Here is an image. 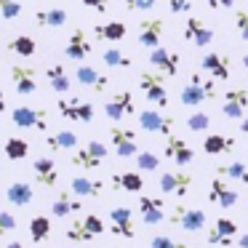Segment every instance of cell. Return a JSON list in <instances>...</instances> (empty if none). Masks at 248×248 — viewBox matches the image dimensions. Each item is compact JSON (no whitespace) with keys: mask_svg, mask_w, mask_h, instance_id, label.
Returning a JSON list of instances; mask_svg holds the SVG:
<instances>
[{"mask_svg":"<svg viewBox=\"0 0 248 248\" xmlns=\"http://www.w3.org/2000/svg\"><path fill=\"white\" fill-rule=\"evenodd\" d=\"M214 227L219 230V235H224V237H235L237 235V224L232 219H216Z\"/></svg>","mask_w":248,"mask_h":248,"instance_id":"ee69618b","label":"cell"},{"mask_svg":"<svg viewBox=\"0 0 248 248\" xmlns=\"http://www.w3.org/2000/svg\"><path fill=\"white\" fill-rule=\"evenodd\" d=\"M139 214H141V221L144 224H160L163 219H166V214H163V198H155V195H144V198H139Z\"/></svg>","mask_w":248,"mask_h":248,"instance_id":"603a6c76","label":"cell"},{"mask_svg":"<svg viewBox=\"0 0 248 248\" xmlns=\"http://www.w3.org/2000/svg\"><path fill=\"white\" fill-rule=\"evenodd\" d=\"M70 189L78 198H102L104 184L99 182V179H91V176H75L70 184Z\"/></svg>","mask_w":248,"mask_h":248,"instance_id":"4316f807","label":"cell"},{"mask_svg":"<svg viewBox=\"0 0 248 248\" xmlns=\"http://www.w3.org/2000/svg\"><path fill=\"white\" fill-rule=\"evenodd\" d=\"M214 80H205V78H200V72H195V75L189 78V83L182 88V93H179V102H182L184 107H200V104L208 102V99H216Z\"/></svg>","mask_w":248,"mask_h":248,"instance_id":"6da1fadb","label":"cell"},{"mask_svg":"<svg viewBox=\"0 0 248 248\" xmlns=\"http://www.w3.org/2000/svg\"><path fill=\"white\" fill-rule=\"evenodd\" d=\"M104 115H107L109 120H115V123H118L120 118H131V115H136L134 93L131 91H118L107 104H104Z\"/></svg>","mask_w":248,"mask_h":248,"instance_id":"52a82bcc","label":"cell"},{"mask_svg":"<svg viewBox=\"0 0 248 248\" xmlns=\"http://www.w3.org/2000/svg\"><path fill=\"white\" fill-rule=\"evenodd\" d=\"M235 27H237V35H240L243 40H248V8L235 11Z\"/></svg>","mask_w":248,"mask_h":248,"instance_id":"7bdbcfd3","label":"cell"},{"mask_svg":"<svg viewBox=\"0 0 248 248\" xmlns=\"http://www.w3.org/2000/svg\"><path fill=\"white\" fill-rule=\"evenodd\" d=\"M22 14V3L19 0H0V16L3 19H16Z\"/></svg>","mask_w":248,"mask_h":248,"instance_id":"60d3db41","label":"cell"},{"mask_svg":"<svg viewBox=\"0 0 248 248\" xmlns=\"http://www.w3.org/2000/svg\"><path fill=\"white\" fill-rule=\"evenodd\" d=\"M8 51H14L16 56H24V59H30V56L38 51V43H35L30 35H16L14 40H8Z\"/></svg>","mask_w":248,"mask_h":248,"instance_id":"d590c367","label":"cell"},{"mask_svg":"<svg viewBox=\"0 0 248 248\" xmlns=\"http://www.w3.org/2000/svg\"><path fill=\"white\" fill-rule=\"evenodd\" d=\"M248 109V91L246 88H230L221 96V112L230 120H243V112Z\"/></svg>","mask_w":248,"mask_h":248,"instance_id":"9c48e42d","label":"cell"},{"mask_svg":"<svg viewBox=\"0 0 248 248\" xmlns=\"http://www.w3.org/2000/svg\"><path fill=\"white\" fill-rule=\"evenodd\" d=\"M192 8V0H168V11L171 14H184Z\"/></svg>","mask_w":248,"mask_h":248,"instance_id":"7dc6e473","label":"cell"},{"mask_svg":"<svg viewBox=\"0 0 248 248\" xmlns=\"http://www.w3.org/2000/svg\"><path fill=\"white\" fill-rule=\"evenodd\" d=\"M155 6H157V0H125V8H128L131 14H136V11H152Z\"/></svg>","mask_w":248,"mask_h":248,"instance_id":"bcb514c9","label":"cell"},{"mask_svg":"<svg viewBox=\"0 0 248 248\" xmlns=\"http://www.w3.org/2000/svg\"><path fill=\"white\" fill-rule=\"evenodd\" d=\"M216 173H219V176H224V179H232V182L248 184V166H246V163H240V160L224 163V166L216 168Z\"/></svg>","mask_w":248,"mask_h":248,"instance_id":"836d02e7","label":"cell"},{"mask_svg":"<svg viewBox=\"0 0 248 248\" xmlns=\"http://www.w3.org/2000/svg\"><path fill=\"white\" fill-rule=\"evenodd\" d=\"M48 235H51V219L48 216H35V219H30V237H32L35 243H43Z\"/></svg>","mask_w":248,"mask_h":248,"instance_id":"8d00e7d4","label":"cell"},{"mask_svg":"<svg viewBox=\"0 0 248 248\" xmlns=\"http://www.w3.org/2000/svg\"><path fill=\"white\" fill-rule=\"evenodd\" d=\"M184 38L192 46H198V48H208V46L214 43V30L205 27L198 16H189L187 24H184Z\"/></svg>","mask_w":248,"mask_h":248,"instance_id":"ac0fdd59","label":"cell"},{"mask_svg":"<svg viewBox=\"0 0 248 248\" xmlns=\"http://www.w3.org/2000/svg\"><path fill=\"white\" fill-rule=\"evenodd\" d=\"M150 64L155 67V70H160L166 78H173L179 72L182 59H179V54L173 48H160V46H155V48H150Z\"/></svg>","mask_w":248,"mask_h":248,"instance_id":"4fadbf2b","label":"cell"},{"mask_svg":"<svg viewBox=\"0 0 248 248\" xmlns=\"http://www.w3.org/2000/svg\"><path fill=\"white\" fill-rule=\"evenodd\" d=\"M243 67H246V70H248V54L243 56Z\"/></svg>","mask_w":248,"mask_h":248,"instance_id":"9f6ffc18","label":"cell"},{"mask_svg":"<svg viewBox=\"0 0 248 248\" xmlns=\"http://www.w3.org/2000/svg\"><path fill=\"white\" fill-rule=\"evenodd\" d=\"M75 80L80 83L83 88H91L93 93H104L109 88V78L102 75L99 70H93V67H88V64H80L75 70Z\"/></svg>","mask_w":248,"mask_h":248,"instance_id":"d6986e66","label":"cell"},{"mask_svg":"<svg viewBox=\"0 0 248 248\" xmlns=\"http://www.w3.org/2000/svg\"><path fill=\"white\" fill-rule=\"evenodd\" d=\"M80 3L88 6V8H93V11H99V14L107 11V0H80Z\"/></svg>","mask_w":248,"mask_h":248,"instance_id":"681fc988","label":"cell"},{"mask_svg":"<svg viewBox=\"0 0 248 248\" xmlns=\"http://www.w3.org/2000/svg\"><path fill=\"white\" fill-rule=\"evenodd\" d=\"M160 192L163 195H176V198H187V192L192 189V176L189 173H182V171H166L160 173Z\"/></svg>","mask_w":248,"mask_h":248,"instance_id":"8fae6325","label":"cell"},{"mask_svg":"<svg viewBox=\"0 0 248 248\" xmlns=\"http://www.w3.org/2000/svg\"><path fill=\"white\" fill-rule=\"evenodd\" d=\"M205 155H227V152L235 150V139L227 134H208L203 141Z\"/></svg>","mask_w":248,"mask_h":248,"instance_id":"f1b7e54d","label":"cell"},{"mask_svg":"<svg viewBox=\"0 0 248 248\" xmlns=\"http://www.w3.org/2000/svg\"><path fill=\"white\" fill-rule=\"evenodd\" d=\"M237 0H208V6L211 8H232Z\"/></svg>","mask_w":248,"mask_h":248,"instance_id":"f907efd6","label":"cell"},{"mask_svg":"<svg viewBox=\"0 0 248 248\" xmlns=\"http://www.w3.org/2000/svg\"><path fill=\"white\" fill-rule=\"evenodd\" d=\"M240 134L248 139V118H243V120H240Z\"/></svg>","mask_w":248,"mask_h":248,"instance_id":"816d5d0a","label":"cell"},{"mask_svg":"<svg viewBox=\"0 0 248 248\" xmlns=\"http://www.w3.org/2000/svg\"><path fill=\"white\" fill-rule=\"evenodd\" d=\"M104 157H107V144L91 139L86 147L75 150V155H72V166H75V168H83V171H93V168L102 166Z\"/></svg>","mask_w":248,"mask_h":248,"instance_id":"3957f363","label":"cell"},{"mask_svg":"<svg viewBox=\"0 0 248 248\" xmlns=\"http://www.w3.org/2000/svg\"><path fill=\"white\" fill-rule=\"evenodd\" d=\"M80 211H83V203L78 200V195L72 192V189H62V192L54 198V203H51V214H54L56 219L80 214Z\"/></svg>","mask_w":248,"mask_h":248,"instance_id":"7402d4cb","label":"cell"},{"mask_svg":"<svg viewBox=\"0 0 248 248\" xmlns=\"http://www.w3.org/2000/svg\"><path fill=\"white\" fill-rule=\"evenodd\" d=\"M11 83H14V88H16V93H22V96H30V93L38 91V78H35L32 67L14 64L11 67Z\"/></svg>","mask_w":248,"mask_h":248,"instance_id":"ffe728a7","label":"cell"},{"mask_svg":"<svg viewBox=\"0 0 248 248\" xmlns=\"http://www.w3.org/2000/svg\"><path fill=\"white\" fill-rule=\"evenodd\" d=\"M171 224L182 227L184 232H198L205 227V214L200 208H187V205H176L171 214Z\"/></svg>","mask_w":248,"mask_h":248,"instance_id":"30bf717a","label":"cell"},{"mask_svg":"<svg viewBox=\"0 0 248 248\" xmlns=\"http://www.w3.org/2000/svg\"><path fill=\"white\" fill-rule=\"evenodd\" d=\"M102 232H104V221L91 214V216H83V219H72L64 230V237L72 243H88Z\"/></svg>","mask_w":248,"mask_h":248,"instance_id":"7a4b0ae2","label":"cell"},{"mask_svg":"<svg viewBox=\"0 0 248 248\" xmlns=\"http://www.w3.org/2000/svg\"><path fill=\"white\" fill-rule=\"evenodd\" d=\"M3 152H6L8 160H24V157L30 155V141L22 139V136H8Z\"/></svg>","mask_w":248,"mask_h":248,"instance_id":"e575fe53","label":"cell"},{"mask_svg":"<svg viewBox=\"0 0 248 248\" xmlns=\"http://www.w3.org/2000/svg\"><path fill=\"white\" fill-rule=\"evenodd\" d=\"M3 109H6V91L0 88V112H3Z\"/></svg>","mask_w":248,"mask_h":248,"instance_id":"f5cc1de1","label":"cell"},{"mask_svg":"<svg viewBox=\"0 0 248 248\" xmlns=\"http://www.w3.org/2000/svg\"><path fill=\"white\" fill-rule=\"evenodd\" d=\"M112 189H125V192H141L144 187V179L139 176L136 171H125V173H118V176L109 179Z\"/></svg>","mask_w":248,"mask_h":248,"instance_id":"d6a6232c","label":"cell"},{"mask_svg":"<svg viewBox=\"0 0 248 248\" xmlns=\"http://www.w3.org/2000/svg\"><path fill=\"white\" fill-rule=\"evenodd\" d=\"M11 120L16 128H38L46 131V120H48V112L40 107H16L11 112Z\"/></svg>","mask_w":248,"mask_h":248,"instance_id":"7c38bea8","label":"cell"},{"mask_svg":"<svg viewBox=\"0 0 248 248\" xmlns=\"http://www.w3.org/2000/svg\"><path fill=\"white\" fill-rule=\"evenodd\" d=\"M208 198H211V203L221 205V208H232V205L237 203V192H235V189H232L230 184L224 182V176H219V173H216V176L211 179Z\"/></svg>","mask_w":248,"mask_h":248,"instance_id":"44dd1931","label":"cell"},{"mask_svg":"<svg viewBox=\"0 0 248 248\" xmlns=\"http://www.w3.org/2000/svg\"><path fill=\"white\" fill-rule=\"evenodd\" d=\"M67 19H70V14H67L64 8H40V11L35 14V22H38V27H46V30H59V27H64Z\"/></svg>","mask_w":248,"mask_h":248,"instance_id":"484cf974","label":"cell"},{"mask_svg":"<svg viewBox=\"0 0 248 248\" xmlns=\"http://www.w3.org/2000/svg\"><path fill=\"white\" fill-rule=\"evenodd\" d=\"M128 27L123 22H107V24H96L93 27V38L96 40H104V43H118V40L125 38Z\"/></svg>","mask_w":248,"mask_h":248,"instance_id":"83f0119b","label":"cell"},{"mask_svg":"<svg viewBox=\"0 0 248 248\" xmlns=\"http://www.w3.org/2000/svg\"><path fill=\"white\" fill-rule=\"evenodd\" d=\"M109 219H112V232L115 237H123V240H131L136 235V227H134V214H131L128 205H118V208L109 211Z\"/></svg>","mask_w":248,"mask_h":248,"instance_id":"5bb4252c","label":"cell"},{"mask_svg":"<svg viewBox=\"0 0 248 248\" xmlns=\"http://www.w3.org/2000/svg\"><path fill=\"white\" fill-rule=\"evenodd\" d=\"M139 86H141V91H144L147 102L157 104L160 109L168 107V91H166V86H163V78L157 75V72H150V70L141 72V75H139Z\"/></svg>","mask_w":248,"mask_h":248,"instance_id":"8992f818","label":"cell"},{"mask_svg":"<svg viewBox=\"0 0 248 248\" xmlns=\"http://www.w3.org/2000/svg\"><path fill=\"white\" fill-rule=\"evenodd\" d=\"M208 243H211V246H230L232 237L219 235V230H216V227H211V230H208Z\"/></svg>","mask_w":248,"mask_h":248,"instance_id":"c3c4849f","label":"cell"},{"mask_svg":"<svg viewBox=\"0 0 248 248\" xmlns=\"http://www.w3.org/2000/svg\"><path fill=\"white\" fill-rule=\"evenodd\" d=\"M32 171H35V182H38L40 187H54L56 179H59V171H56L54 160H51L48 155L38 157V160L32 163Z\"/></svg>","mask_w":248,"mask_h":248,"instance_id":"d4e9b609","label":"cell"},{"mask_svg":"<svg viewBox=\"0 0 248 248\" xmlns=\"http://www.w3.org/2000/svg\"><path fill=\"white\" fill-rule=\"evenodd\" d=\"M163 155H168L173 163H179V166H187V163H192L195 152L179 134H168L166 136V147H163Z\"/></svg>","mask_w":248,"mask_h":248,"instance_id":"2e32d148","label":"cell"},{"mask_svg":"<svg viewBox=\"0 0 248 248\" xmlns=\"http://www.w3.org/2000/svg\"><path fill=\"white\" fill-rule=\"evenodd\" d=\"M56 107H59L62 118L72 120V123H91L93 120V104L83 102V99H78V96H72V99L62 96L59 102H56Z\"/></svg>","mask_w":248,"mask_h":248,"instance_id":"5b68a950","label":"cell"},{"mask_svg":"<svg viewBox=\"0 0 248 248\" xmlns=\"http://www.w3.org/2000/svg\"><path fill=\"white\" fill-rule=\"evenodd\" d=\"M102 59H104V64H107V67H115V70H128V67H131V59L120 48H104Z\"/></svg>","mask_w":248,"mask_h":248,"instance_id":"74e56055","label":"cell"},{"mask_svg":"<svg viewBox=\"0 0 248 248\" xmlns=\"http://www.w3.org/2000/svg\"><path fill=\"white\" fill-rule=\"evenodd\" d=\"M150 248H187V243H179L168 235H155L150 240Z\"/></svg>","mask_w":248,"mask_h":248,"instance_id":"b9f144b4","label":"cell"},{"mask_svg":"<svg viewBox=\"0 0 248 248\" xmlns=\"http://www.w3.org/2000/svg\"><path fill=\"white\" fill-rule=\"evenodd\" d=\"M91 51H93V43L88 40L86 30L75 27V30H72V35L67 38L64 56H67V59H72V62H83L86 56H91Z\"/></svg>","mask_w":248,"mask_h":248,"instance_id":"9a60e30c","label":"cell"},{"mask_svg":"<svg viewBox=\"0 0 248 248\" xmlns=\"http://www.w3.org/2000/svg\"><path fill=\"white\" fill-rule=\"evenodd\" d=\"M157 166H160V157H157L155 152L144 150V152L136 155V168H139V171H157Z\"/></svg>","mask_w":248,"mask_h":248,"instance_id":"f35d334b","label":"cell"},{"mask_svg":"<svg viewBox=\"0 0 248 248\" xmlns=\"http://www.w3.org/2000/svg\"><path fill=\"white\" fill-rule=\"evenodd\" d=\"M14 230H16V216L8 214V211H0V237L14 232Z\"/></svg>","mask_w":248,"mask_h":248,"instance_id":"f6af8a7d","label":"cell"},{"mask_svg":"<svg viewBox=\"0 0 248 248\" xmlns=\"http://www.w3.org/2000/svg\"><path fill=\"white\" fill-rule=\"evenodd\" d=\"M109 139H112V147H115V155L118 157H136L139 155V147H136V131L112 125V128H109Z\"/></svg>","mask_w":248,"mask_h":248,"instance_id":"ba28073f","label":"cell"},{"mask_svg":"<svg viewBox=\"0 0 248 248\" xmlns=\"http://www.w3.org/2000/svg\"><path fill=\"white\" fill-rule=\"evenodd\" d=\"M46 78H48V83H51V91H56V93H64L72 88V78L67 75L64 64H51L48 70H46Z\"/></svg>","mask_w":248,"mask_h":248,"instance_id":"1f68e13d","label":"cell"},{"mask_svg":"<svg viewBox=\"0 0 248 248\" xmlns=\"http://www.w3.org/2000/svg\"><path fill=\"white\" fill-rule=\"evenodd\" d=\"M187 128L195 131V134H200V131H208V128H211L208 112H192V115L187 118Z\"/></svg>","mask_w":248,"mask_h":248,"instance_id":"ab89813d","label":"cell"},{"mask_svg":"<svg viewBox=\"0 0 248 248\" xmlns=\"http://www.w3.org/2000/svg\"><path fill=\"white\" fill-rule=\"evenodd\" d=\"M163 27H166L163 19H141L136 40H139L141 46H147V48H155L157 40H160V35H163Z\"/></svg>","mask_w":248,"mask_h":248,"instance_id":"cb8c5ba5","label":"cell"},{"mask_svg":"<svg viewBox=\"0 0 248 248\" xmlns=\"http://www.w3.org/2000/svg\"><path fill=\"white\" fill-rule=\"evenodd\" d=\"M237 246H240V248H248V232L240 237V240H237Z\"/></svg>","mask_w":248,"mask_h":248,"instance_id":"db71d44e","label":"cell"},{"mask_svg":"<svg viewBox=\"0 0 248 248\" xmlns=\"http://www.w3.org/2000/svg\"><path fill=\"white\" fill-rule=\"evenodd\" d=\"M139 125L147 131V134H160L168 136L176 131V118L166 112H157V109H141L139 112Z\"/></svg>","mask_w":248,"mask_h":248,"instance_id":"277c9868","label":"cell"},{"mask_svg":"<svg viewBox=\"0 0 248 248\" xmlns=\"http://www.w3.org/2000/svg\"><path fill=\"white\" fill-rule=\"evenodd\" d=\"M46 147L51 152H64V150H75L78 147V134L75 131H56V134L46 136Z\"/></svg>","mask_w":248,"mask_h":248,"instance_id":"f546056e","label":"cell"},{"mask_svg":"<svg viewBox=\"0 0 248 248\" xmlns=\"http://www.w3.org/2000/svg\"><path fill=\"white\" fill-rule=\"evenodd\" d=\"M6 198H8V203H11V205H16V208H24V205L32 203L35 192H32V187H30V182H14L11 187H8Z\"/></svg>","mask_w":248,"mask_h":248,"instance_id":"4dcf8cb0","label":"cell"},{"mask_svg":"<svg viewBox=\"0 0 248 248\" xmlns=\"http://www.w3.org/2000/svg\"><path fill=\"white\" fill-rule=\"evenodd\" d=\"M200 70H205L216 80H227L230 78V56L219 54V51H205L200 59Z\"/></svg>","mask_w":248,"mask_h":248,"instance_id":"e0dca14e","label":"cell"},{"mask_svg":"<svg viewBox=\"0 0 248 248\" xmlns=\"http://www.w3.org/2000/svg\"><path fill=\"white\" fill-rule=\"evenodd\" d=\"M6 248H27V246H24V243H19V240H14V243H8Z\"/></svg>","mask_w":248,"mask_h":248,"instance_id":"11a10c76","label":"cell"}]
</instances>
